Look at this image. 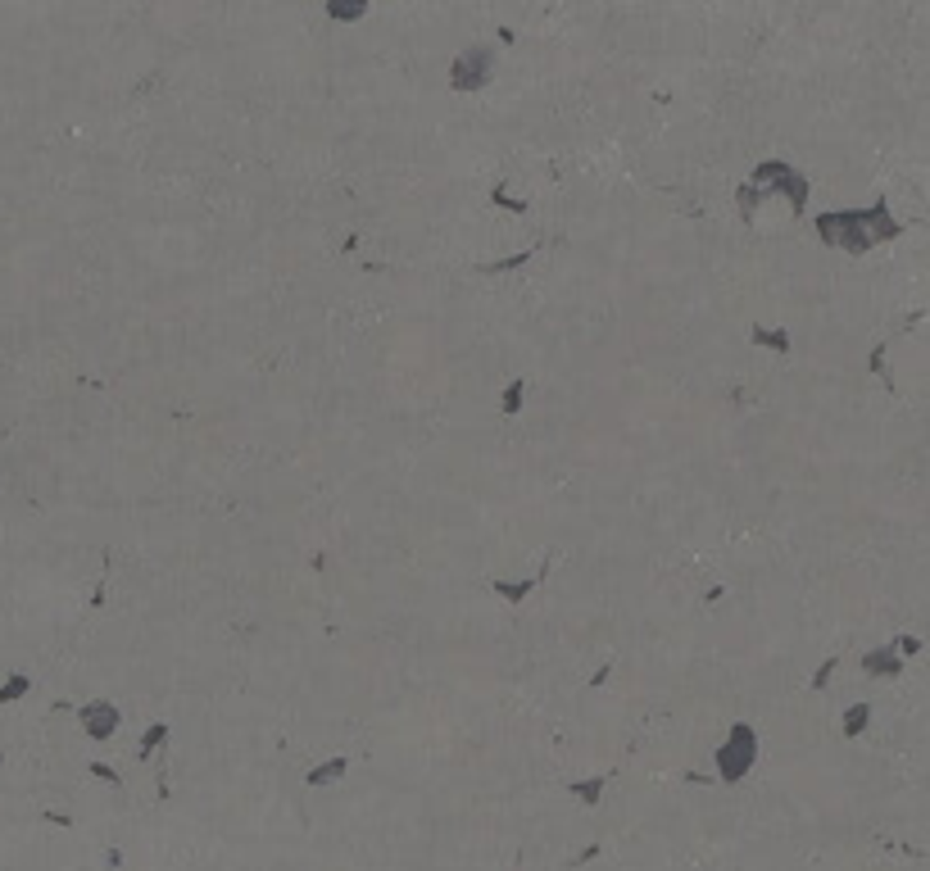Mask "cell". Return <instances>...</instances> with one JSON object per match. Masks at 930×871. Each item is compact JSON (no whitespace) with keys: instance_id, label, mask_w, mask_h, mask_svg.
Wrapping results in <instances>:
<instances>
[{"instance_id":"2e32d148","label":"cell","mask_w":930,"mask_h":871,"mask_svg":"<svg viewBox=\"0 0 930 871\" xmlns=\"http://www.w3.org/2000/svg\"><path fill=\"white\" fill-rule=\"evenodd\" d=\"M758 205H763V196H758V191H754V186H749V182H745V186H740V191H735V209H740V218H745V223H749V218H754V214H758Z\"/></svg>"},{"instance_id":"e0dca14e","label":"cell","mask_w":930,"mask_h":871,"mask_svg":"<svg viewBox=\"0 0 930 871\" xmlns=\"http://www.w3.org/2000/svg\"><path fill=\"white\" fill-rule=\"evenodd\" d=\"M523 263H532V250H513V254H504V259H495V263H481V272H513V268H523Z\"/></svg>"},{"instance_id":"44dd1931","label":"cell","mask_w":930,"mask_h":871,"mask_svg":"<svg viewBox=\"0 0 930 871\" xmlns=\"http://www.w3.org/2000/svg\"><path fill=\"white\" fill-rule=\"evenodd\" d=\"M91 776H100L105 785H123V771H114L110 762H91Z\"/></svg>"},{"instance_id":"8fae6325","label":"cell","mask_w":930,"mask_h":871,"mask_svg":"<svg viewBox=\"0 0 930 871\" xmlns=\"http://www.w3.org/2000/svg\"><path fill=\"white\" fill-rule=\"evenodd\" d=\"M567 794H576L581 803H599V799H604V776H586V781H567Z\"/></svg>"},{"instance_id":"3957f363","label":"cell","mask_w":930,"mask_h":871,"mask_svg":"<svg viewBox=\"0 0 930 871\" xmlns=\"http://www.w3.org/2000/svg\"><path fill=\"white\" fill-rule=\"evenodd\" d=\"M749 186L758 191V196H767V191H781V196H790V209L795 214H803L808 209V177L798 173L795 164H786V159H763L758 168H754V177H749Z\"/></svg>"},{"instance_id":"277c9868","label":"cell","mask_w":930,"mask_h":871,"mask_svg":"<svg viewBox=\"0 0 930 871\" xmlns=\"http://www.w3.org/2000/svg\"><path fill=\"white\" fill-rule=\"evenodd\" d=\"M495 78V46L491 41H472L454 55L449 64V87L454 91H481Z\"/></svg>"},{"instance_id":"8992f818","label":"cell","mask_w":930,"mask_h":871,"mask_svg":"<svg viewBox=\"0 0 930 871\" xmlns=\"http://www.w3.org/2000/svg\"><path fill=\"white\" fill-rule=\"evenodd\" d=\"M862 672H867V676H876V681H890V676H899V672H904V658H899L890 644H881V649L862 653Z\"/></svg>"},{"instance_id":"7a4b0ae2","label":"cell","mask_w":930,"mask_h":871,"mask_svg":"<svg viewBox=\"0 0 930 871\" xmlns=\"http://www.w3.org/2000/svg\"><path fill=\"white\" fill-rule=\"evenodd\" d=\"M754 758H758V731H754L749 722H735V727L726 731V740L717 745V753H713L717 776H722L726 785L745 781V776H749V767H754Z\"/></svg>"},{"instance_id":"4fadbf2b","label":"cell","mask_w":930,"mask_h":871,"mask_svg":"<svg viewBox=\"0 0 930 871\" xmlns=\"http://www.w3.org/2000/svg\"><path fill=\"white\" fill-rule=\"evenodd\" d=\"M364 14H368V5H364V0H354V5L332 0V5H327V18H336V23H359Z\"/></svg>"},{"instance_id":"5bb4252c","label":"cell","mask_w":930,"mask_h":871,"mask_svg":"<svg viewBox=\"0 0 930 871\" xmlns=\"http://www.w3.org/2000/svg\"><path fill=\"white\" fill-rule=\"evenodd\" d=\"M491 205H500V209H509V214H527V209H532L527 200H518V196L509 191V182H495V191H491Z\"/></svg>"},{"instance_id":"9a60e30c","label":"cell","mask_w":930,"mask_h":871,"mask_svg":"<svg viewBox=\"0 0 930 871\" xmlns=\"http://www.w3.org/2000/svg\"><path fill=\"white\" fill-rule=\"evenodd\" d=\"M164 740H168V727H164V722H154V727H150V731L141 736V745H136V758H141V762H150V758H154V749L164 745Z\"/></svg>"},{"instance_id":"52a82bcc","label":"cell","mask_w":930,"mask_h":871,"mask_svg":"<svg viewBox=\"0 0 930 871\" xmlns=\"http://www.w3.org/2000/svg\"><path fill=\"white\" fill-rule=\"evenodd\" d=\"M544 572H549V563H544L535 577H523V581H491V595H500L504 604H513V609H518V604L532 595L535 586H540V577H544Z\"/></svg>"},{"instance_id":"5b68a950","label":"cell","mask_w":930,"mask_h":871,"mask_svg":"<svg viewBox=\"0 0 930 871\" xmlns=\"http://www.w3.org/2000/svg\"><path fill=\"white\" fill-rule=\"evenodd\" d=\"M78 722H82V731H87L91 740H110L123 717H119V708H114L110 699H91V704L78 708Z\"/></svg>"},{"instance_id":"d6986e66","label":"cell","mask_w":930,"mask_h":871,"mask_svg":"<svg viewBox=\"0 0 930 871\" xmlns=\"http://www.w3.org/2000/svg\"><path fill=\"white\" fill-rule=\"evenodd\" d=\"M27 685H32L27 676H9V681H5V690H0V704H14V699H23V695H27Z\"/></svg>"},{"instance_id":"ba28073f","label":"cell","mask_w":930,"mask_h":871,"mask_svg":"<svg viewBox=\"0 0 930 871\" xmlns=\"http://www.w3.org/2000/svg\"><path fill=\"white\" fill-rule=\"evenodd\" d=\"M749 345H758V350H772V355H790V332L786 327H749Z\"/></svg>"},{"instance_id":"7c38bea8","label":"cell","mask_w":930,"mask_h":871,"mask_svg":"<svg viewBox=\"0 0 930 871\" xmlns=\"http://www.w3.org/2000/svg\"><path fill=\"white\" fill-rule=\"evenodd\" d=\"M523 399H527V377H513L509 386H504V399H500V409L513 418V413H523Z\"/></svg>"},{"instance_id":"6da1fadb","label":"cell","mask_w":930,"mask_h":871,"mask_svg":"<svg viewBox=\"0 0 930 871\" xmlns=\"http://www.w3.org/2000/svg\"><path fill=\"white\" fill-rule=\"evenodd\" d=\"M899 232H904V223L894 218V209L885 200H876L872 209H835V214L817 218V237L826 246L849 250V254H867L872 246H881Z\"/></svg>"},{"instance_id":"9c48e42d","label":"cell","mask_w":930,"mask_h":871,"mask_svg":"<svg viewBox=\"0 0 930 871\" xmlns=\"http://www.w3.org/2000/svg\"><path fill=\"white\" fill-rule=\"evenodd\" d=\"M341 776H350V758H327L322 767H313L304 781L313 785V790H322V785H336Z\"/></svg>"},{"instance_id":"ac0fdd59","label":"cell","mask_w":930,"mask_h":871,"mask_svg":"<svg viewBox=\"0 0 930 871\" xmlns=\"http://www.w3.org/2000/svg\"><path fill=\"white\" fill-rule=\"evenodd\" d=\"M835 667H840V653H830V658H826V663L812 672V690H826V685H830V676H835Z\"/></svg>"},{"instance_id":"ffe728a7","label":"cell","mask_w":930,"mask_h":871,"mask_svg":"<svg viewBox=\"0 0 930 871\" xmlns=\"http://www.w3.org/2000/svg\"><path fill=\"white\" fill-rule=\"evenodd\" d=\"M890 649H894V653H899V658H913V653H917V649H922V640H917V635H899V640H894V644H890Z\"/></svg>"},{"instance_id":"30bf717a","label":"cell","mask_w":930,"mask_h":871,"mask_svg":"<svg viewBox=\"0 0 930 871\" xmlns=\"http://www.w3.org/2000/svg\"><path fill=\"white\" fill-rule=\"evenodd\" d=\"M867 722H872V704H849V708H844V736H849V740L862 736Z\"/></svg>"}]
</instances>
